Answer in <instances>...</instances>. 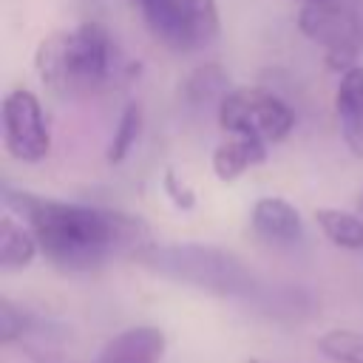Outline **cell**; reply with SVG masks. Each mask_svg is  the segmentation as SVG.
Segmentation results:
<instances>
[{"instance_id":"cell-20","label":"cell","mask_w":363,"mask_h":363,"mask_svg":"<svg viewBox=\"0 0 363 363\" xmlns=\"http://www.w3.org/2000/svg\"><path fill=\"white\" fill-rule=\"evenodd\" d=\"M301 3H312V0H301Z\"/></svg>"},{"instance_id":"cell-10","label":"cell","mask_w":363,"mask_h":363,"mask_svg":"<svg viewBox=\"0 0 363 363\" xmlns=\"http://www.w3.org/2000/svg\"><path fill=\"white\" fill-rule=\"evenodd\" d=\"M264 159H267V142L255 136H227L216 145L210 164L221 182H233L250 167L261 164Z\"/></svg>"},{"instance_id":"cell-2","label":"cell","mask_w":363,"mask_h":363,"mask_svg":"<svg viewBox=\"0 0 363 363\" xmlns=\"http://www.w3.org/2000/svg\"><path fill=\"white\" fill-rule=\"evenodd\" d=\"M40 82L57 96H88L113 71V43L102 23L88 20L71 31H57L34 54Z\"/></svg>"},{"instance_id":"cell-5","label":"cell","mask_w":363,"mask_h":363,"mask_svg":"<svg viewBox=\"0 0 363 363\" xmlns=\"http://www.w3.org/2000/svg\"><path fill=\"white\" fill-rule=\"evenodd\" d=\"M147 31L170 51H201L218 37L216 0H133Z\"/></svg>"},{"instance_id":"cell-21","label":"cell","mask_w":363,"mask_h":363,"mask_svg":"<svg viewBox=\"0 0 363 363\" xmlns=\"http://www.w3.org/2000/svg\"><path fill=\"white\" fill-rule=\"evenodd\" d=\"M252 363H255V360H252Z\"/></svg>"},{"instance_id":"cell-14","label":"cell","mask_w":363,"mask_h":363,"mask_svg":"<svg viewBox=\"0 0 363 363\" xmlns=\"http://www.w3.org/2000/svg\"><path fill=\"white\" fill-rule=\"evenodd\" d=\"M142 122H145L142 105L139 102H128L125 111H122V116H119V122H116V130H113V136L108 142V150H105V159L111 164H119V162H125L130 156V150L139 142Z\"/></svg>"},{"instance_id":"cell-18","label":"cell","mask_w":363,"mask_h":363,"mask_svg":"<svg viewBox=\"0 0 363 363\" xmlns=\"http://www.w3.org/2000/svg\"><path fill=\"white\" fill-rule=\"evenodd\" d=\"M162 187H164V193H167V199L179 207V210H193V204H196V193L176 176V170L173 167H167L164 170V176H162Z\"/></svg>"},{"instance_id":"cell-6","label":"cell","mask_w":363,"mask_h":363,"mask_svg":"<svg viewBox=\"0 0 363 363\" xmlns=\"http://www.w3.org/2000/svg\"><path fill=\"white\" fill-rule=\"evenodd\" d=\"M218 125L230 136H255L267 145L284 142L295 128V111L267 88H230L216 108Z\"/></svg>"},{"instance_id":"cell-8","label":"cell","mask_w":363,"mask_h":363,"mask_svg":"<svg viewBox=\"0 0 363 363\" xmlns=\"http://www.w3.org/2000/svg\"><path fill=\"white\" fill-rule=\"evenodd\" d=\"M250 224L258 238L275 247H289L303 238V218L298 207L281 196H261L252 204Z\"/></svg>"},{"instance_id":"cell-9","label":"cell","mask_w":363,"mask_h":363,"mask_svg":"<svg viewBox=\"0 0 363 363\" xmlns=\"http://www.w3.org/2000/svg\"><path fill=\"white\" fill-rule=\"evenodd\" d=\"M164 354V335L156 326H130L111 337L96 363H159Z\"/></svg>"},{"instance_id":"cell-13","label":"cell","mask_w":363,"mask_h":363,"mask_svg":"<svg viewBox=\"0 0 363 363\" xmlns=\"http://www.w3.org/2000/svg\"><path fill=\"white\" fill-rule=\"evenodd\" d=\"M230 94L227 85V74L218 65H201L199 71H193L184 82V99L193 108H207L210 102H216V108L221 105V99Z\"/></svg>"},{"instance_id":"cell-4","label":"cell","mask_w":363,"mask_h":363,"mask_svg":"<svg viewBox=\"0 0 363 363\" xmlns=\"http://www.w3.org/2000/svg\"><path fill=\"white\" fill-rule=\"evenodd\" d=\"M298 28L323 48L332 71L346 74L363 54V0H312L298 11Z\"/></svg>"},{"instance_id":"cell-11","label":"cell","mask_w":363,"mask_h":363,"mask_svg":"<svg viewBox=\"0 0 363 363\" xmlns=\"http://www.w3.org/2000/svg\"><path fill=\"white\" fill-rule=\"evenodd\" d=\"M40 252L37 235L26 221H17L11 213L0 216V267L3 269H23Z\"/></svg>"},{"instance_id":"cell-17","label":"cell","mask_w":363,"mask_h":363,"mask_svg":"<svg viewBox=\"0 0 363 363\" xmlns=\"http://www.w3.org/2000/svg\"><path fill=\"white\" fill-rule=\"evenodd\" d=\"M337 119H340V133H343L346 147L363 159V105H357L346 113H337Z\"/></svg>"},{"instance_id":"cell-7","label":"cell","mask_w":363,"mask_h":363,"mask_svg":"<svg viewBox=\"0 0 363 363\" xmlns=\"http://www.w3.org/2000/svg\"><path fill=\"white\" fill-rule=\"evenodd\" d=\"M3 147L23 164H37L51 153V130L40 99L26 88L3 96Z\"/></svg>"},{"instance_id":"cell-19","label":"cell","mask_w":363,"mask_h":363,"mask_svg":"<svg viewBox=\"0 0 363 363\" xmlns=\"http://www.w3.org/2000/svg\"><path fill=\"white\" fill-rule=\"evenodd\" d=\"M357 213L363 216V190H360V196H357Z\"/></svg>"},{"instance_id":"cell-3","label":"cell","mask_w":363,"mask_h":363,"mask_svg":"<svg viewBox=\"0 0 363 363\" xmlns=\"http://www.w3.org/2000/svg\"><path fill=\"white\" fill-rule=\"evenodd\" d=\"M133 261L147 267L153 275H162L176 284H187L213 295L252 298L258 292L255 275L247 264L210 244H150Z\"/></svg>"},{"instance_id":"cell-1","label":"cell","mask_w":363,"mask_h":363,"mask_svg":"<svg viewBox=\"0 0 363 363\" xmlns=\"http://www.w3.org/2000/svg\"><path fill=\"white\" fill-rule=\"evenodd\" d=\"M9 213H17L37 235L40 252L65 272H88L111 258H136L150 247L147 224L122 210L43 199L26 190L3 187Z\"/></svg>"},{"instance_id":"cell-15","label":"cell","mask_w":363,"mask_h":363,"mask_svg":"<svg viewBox=\"0 0 363 363\" xmlns=\"http://www.w3.org/2000/svg\"><path fill=\"white\" fill-rule=\"evenodd\" d=\"M318 349L335 363H363V335L349 329H332L318 340Z\"/></svg>"},{"instance_id":"cell-12","label":"cell","mask_w":363,"mask_h":363,"mask_svg":"<svg viewBox=\"0 0 363 363\" xmlns=\"http://www.w3.org/2000/svg\"><path fill=\"white\" fill-rule=\"evenodd\" d=\"M315 224L335 247L363 250V218L360 216L349 210H337V207H320L315 210Z\"/></svg>"},{"instance_id":"cell-16","label":"cell","mask_w":363,"mask_h":363,"mask_svg":"<svg viewBox=\"0 0 363 363\" xmlns=\"http://www.w3.org/2000/svg\"><path fill=\"white\" fill-rule=\"evenodd\" d=\"M28 315L31 312H26L17 303H11L9 298H3L0 301V343H6V346L20 343L26 335V326H28Z\"/></svg>"}]
</instances>
